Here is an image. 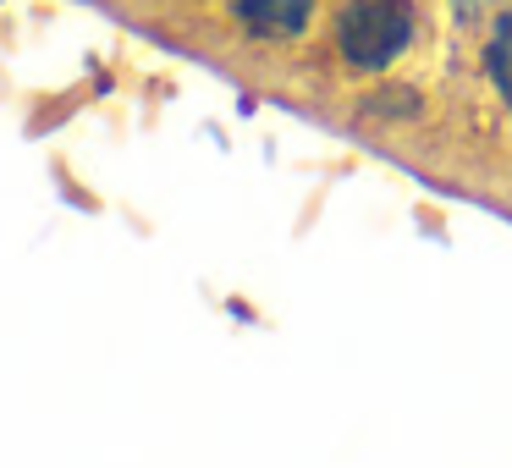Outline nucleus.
Returning a JSON list of instances; mask_svg holds the SVG:
<instances>
[{
    "instance_id": "nucleus-1",
    "label": "nucleus",
    "mask_w": 512,
    "mask_h": 468,
    "mask_svg": "<svg viewBox=\"0 0 512 468\" xmlns=\"http://www.w3.org/2000/svg\"><path fill=\"white\" fill-rule=\"evenodd\" d=\"M336 45L358 72H380L413 45V6L408 0H347L336 17Z\"/></svg>"
},
{
    "instance_id": "nucleus-2",
    "label": "nucleus",
    "mask_w": 512,
    "mask_h": 468,
    "mask_svg": "<svg viewBox=\"0 0 512 468\" xmlns=\"http://www.w3.org/2000/svg\"><path fill=\"white\" fill-rule=\"evenodd\" d=\"M232 17L259 39H298L314 17V0H232Z\"/></svg>"
},
{
    "instance_id": "nucleus-3",
    "label": "nucleus",
    "mask_w": 512,
    "mask_h": 468,
    "mask_svg": "<svg viewBox=\"0 0 512 468\" xmlns=\"http://www.w3.org/2000/svg\"><path fill=\"white\" fill-rule=\"evenodd\" d=\"M485 67H490V83L501 89V100L512 111V17H496V34L485 45Z\"/></svg>"
}]
</instances>
